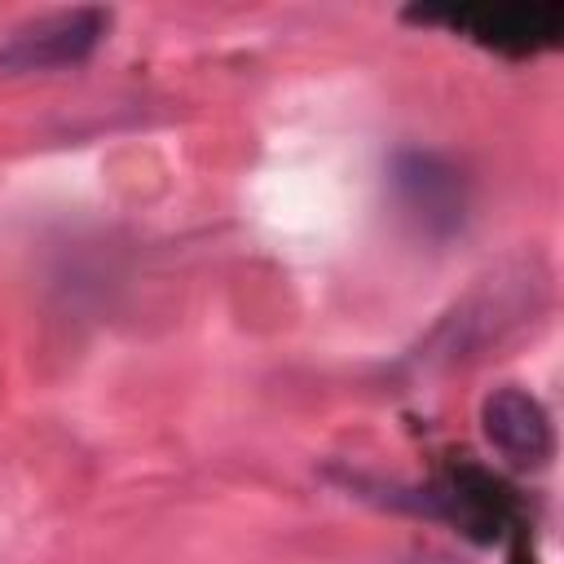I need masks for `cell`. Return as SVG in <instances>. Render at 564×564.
<instances>
[{
  "label": "cell",
  "instance_id": "3",
  "mask_svg": "<svg viewBox=\"0 0 564 564\" xmlns=\"http://www.w3.org/2000/svg\"><path fill=\"white\" fill-rule=\"evenodd\" d=\"M423 22H445L458 35L507 53V57H533L560 44L564 35V9L555 0H516V4H467V9H427L410 13Z\"/></svg>",
  "mask_w": 564,
  "mask_h": 564
},
{
  "label": "cell",
  "instance_id": "1",
  "mask_svg": "<svg viewBox=\"0 0 564 564\" xmlns=\"http://www.w3.org/2000/svg\"><path fill=\"white\" fill-rule=\"evenodd\" d=\"M388 189L397 212L423 238H449L467 220V181L436 150H397L388 163Z\"/></svg>",
  "mask_w": 564,
  "mask_h": 564
},
{
  "label": "cell",
  "instance_id": "4",
  "mask_svg": "<svg viewBox=\"0 0 564 564\" xmlns=\"http://www.w3.org/2000/svg\"><path fill=\"white\" fill-rule=\"evenodd\" d=\"M106 26H110L106 9H57V13H40L31 22H18L0 40V70L22 75V70L79 66L101 44Z\"/></svg>",
  "mask_w": 564,
  "mask_h": 564
},
{
  "label": "cell",
  "instance_id": "2",
  "mask_svg": "<svg viewBox=\"0 0 564 564\" xmlns=\"http://www.w3.org/2000/svg\"><path fill=\"white\" fill-rule=\"evenodd\" d=\"M397 502H405L414 511H427L436 520H449L471 542H498L516 524L511 489L498 476L480 471V467H449L436 480H427L423 489L397 494Z\"/></svg>",
  "mask_w": 564,
  "mask_h": 564
},
{
  "label": "cell",
  "instance_id": "6",
  "mask_svg": "<svg viewBox=\"0 0 564 564\" xmlns=\"http://www.w3.org/2000/svg\"><path fill=\"white\" fill-rule=\"evenodd\" d=\"M419 564H449V560H419Z\"/></svg>",
  "mask_w": 564,
  "mask_h": 564
},
{
  "label": "cell",
  "instance_id": "5",
  "mask_svg": "<svg viewBox=\"0 0 564 564\" xmlns=\"http://www.w3.org/2000/svg\"><path fill=\"white\" fill-rule=\"evenodd\" d=\"M480 432L511 467H542L555 454V432H551L546 405L516 383L494 388L480 401Z\"/></svg>",
  "mask_w": 564,
  "mask_h": 564
}]
</instances>
